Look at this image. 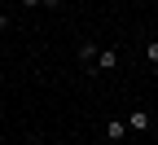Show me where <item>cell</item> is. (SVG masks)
Wrapping results in <instances>:
<instances>
[{"label":"cell","mask_w":158,"mask_h":145,"mask_svg":"<svg viewBox=\"0 0 158 145\" xmlns=\"http://www.w3.org/2000/svg\"><path fill=\"white\" fill-rule=\"evenodd\" d=\"M0 5H5V0H0Z\"/></svg>","instance_id":"9c48e42d"},{"label":"cell","mask_w":158,"mask_h":145,"mask_svg":"<svg viewBox=\"0 0 158 145\" xmlns=\"http://www.w3.org/2000/svg\"><path fill=\"white\" fill-rule=\"evenodd\" d=\"M97 53H101V49H97L92 40H84V44H79V62H84V66H88V75L97 70Z\"/></svg>","instance_id":"3957f363"},{"label":"cell","mask_w":158,"mask_h":145,"mask_svg":"<svg viewBox=\"0 0 158 145\" xmlns=\"http://www.w3.org/2000/svg\"><path fill=\"white\" fill-rule=\"evenodd\" d=\"M123 136H127V119H106V141L118 145Z\"/></svg>","instance_id":"7a4b0ae2"},{"label":"cell","mask_w":158,"mask_h":145,"mask_svg":"<svg viewBox=\"0 0 158 145\" xmlns=\"http://www.w3.org/2000/svg\"><path fill=\"white\" fill-rule=\"evenodd\" d=\"M149 128H154V114L149 110H132L127 114V132H149Z\"/></svg>","instance_id":"6da1fadb"},{"label":"cell","mask_w":158,"mask_h":145,"mask_svg":"<svg viewBox=\"0 0 158 145\" xmlns=\"http://www.w3.org/2000/svg\"><path fill=\"white\" fill-rule=\"evenodd\" d=\"M145 53H149V62L158 66V40H149V44H145Z\"/></svg>","instance_id":"5b68a950"},{"label":"cell","mask_w":158,"mask_h":145,"mask_svg":"<svg viewBox=\"0 0 158 145\" xmlns=\"http://www.w3.org/2000/svg\"><path fill=\"white\" fill-rule=\"evenodd\" d=\"M40 9H62V0H44V5H40Z\"/></svg>","instance_id":"8992f818"},{"label":"cell","mask_w":158,"mask_h":145,"mask_svg":"<svg viewBox=\"0 0 158 145\" xmlns=\"http://www.w3.org/2000/svg\"><path fill=\"white\" fill-rule=\"evenodd\" d=\"M5 27H9V18H5V13H0V31H5Z\"/></svg>","instance_id":"52a82bcc"},{"label":"cell","mask_w":158,"mask_h":145,"mask_svg":"<svg viewBox=\"0 0 158 145\" xmlns=\"http://www.w3.org/2000/svg\"><path fill=\"white\" fill-rule=\"evenodd\" d=\"M118 66V49H101L97 53V70H114Z\"/></svg>","instance_id":"277c9868"},{"label":"cell","mask_w":158,"mask_h":145,"mask_svg":"<svg viewBox=\"0 0 158 145\" xmlns=\"http://www.w3.org/2000/svg\"><path fill=\"white\" fill-rule=\"evenodd\" d=\"M22 5H44V0H22Z\"/></svg>","instance_id":"ba28073f"}]
</instances>
